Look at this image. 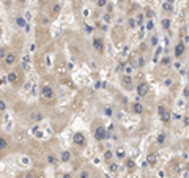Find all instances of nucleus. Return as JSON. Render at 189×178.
Instances as JSON below:
<instances>
[{
  "label": "nucleus",
  "mask_w": 189,
  "mask_h": 178,
  "mask_svg": "<svg viewBox=\"0 0 189 178\" xmlns=\"http://www.w3.org/2000/svg\"><path fill=\"white\" fill-rule=\"evenodd\" d=\"M93 136L96 139L98 142H103L106 137H107V131H106V128L103 126H98V128H93Z\"/></svg>",
  "instance_id": "obj_1"
},
{
  "label": "nucleus",
  "mask_w": 189,
  "mask_h": 178,
  "mask_svg": "<svg viewBox=\"0 0 189 178\" xmlns=\"http://www.w3.org/2000/svg\"><path fill=\"white\" fill-rule=\"evenodd\" d=\"M73 140L77 147H84L85 145V136L82 134V132H76L74 137H73Z\"/></svg>",
  "instance_id": "obj_2"
},
{
  "label": "nucleus",
  "mask_w": 189,
  "mask_h": 178,
  "mask_svg": "<svg viewBox=\"0 0 189 178\" xmlns=\"http://www.w3.org/2000/svg\"><path fill=\"white\" fill-rule=\"evenodd\" d=\"M121 84H123V87H126L128 90H132V77L129 74H125L121 77Z\"/></svg>",
  "instance_id": "obj_3"
},
{
  "label": "nucleus",
  "mask_w": 189,
  "mask_h": 178,
  "mask_svg": "<svg viewBox=\"0 0 189 178\" xmlns=\"http://www.w3.org/2000/svg\"><path fill=\"white\" fill-rule=\"evenodd\" d=\"M41 96L43 98H46V99H51L52 96H54V90H52V88L51 87H43L41 88Z\"/></svg>",
  "instance_id": "obj_4"
},
{
  "label": "nucleus",
  "mask_w": 189,
  "mask_h": 178,
  "mask_svg": "<svg viewBox=\"0 0 189 178\" xmlns=\"http://www.w3.org/2000/svg\"><path fill=\"white\" fill-rule=\"evenodd\" d=\"M183 54H185V44H183V41H180V43L175 46V57L180 58Z\"/></svg>",
  "instance_id": "obj_5"
},
{
  "label": "nucleus",
  "mask_w": 189,
  "mask_h": 178,
  "mask_svg": "<svg viewBox=\"0 0 189 178\" xmlns=\"http://www.w3.org/2000/svg\"><path fill=\"white\" fill-rule=\"evenodd\" d=\"M137 93L140 95V96H145V95L148 93V84H145V82H140L137 87Z\"/></svg>",
  "instance_id": "obj_6"
},
{
  "label": "nucleus",
  "mask_w": 189,
  "mask_h": 178,
  "mask_svg": "<svg viewBox=\"0 0 189 178\" xmlns=\"http://www.w3.org/2000/svg\"><path fill=\"white\" fill-rule=\"evenodd\" d=\"M93 47L96 49V51L99 52H103V47H104V43L101 38H93Z\"/></svg>",
  "instance_id": "obj_7"
},
{
  "label": "nucleus",
  "mask_w": 189,
  "mask_h": 178,
  "mask_svg": "<svg viewBox=\"0 0 189 178\" xmlns=\"http://www.w3.org/2000/svg\"><path fill=\"white\" fill-rule=\"evenodd\" d=\"M3 60H5V63H7V65H14V62H16V55H14L13 52H7V57H5Z\"/></svg>",
  "instance_id": "obj_8"
},
{
  "label": "nucleus",
  "mask_w": 189,
  "mask_h": 178,
  "mask_svg": "<svg viewBox=\"0 0 189 178\" xmlns=\"http://www.w3.org/2000/svg\"><path fill=\"white\" fill-rule=\"evenodd\" d=\"M114 151L112 150H106L104 151V154H103V158H104V161H107V162H112V159H114Z\"/></svg>",
  "instance_id": "obj_9"
},
{
  "label": "nucleus",
  "mask_w": 189,
  "mask_h": 178,
  "mask_svg": "<svg viewBox=\"0 0 189 178\" xmlns=\"http://www.w3.org/2000/svg\"><path fill=\"white\" fill-rule=\"evenodd\" d=\"M132 110H134L137 115H140V114L143 112V107H142L140 103H134V106H132Z\"/></svg>",
  "instance_id": "obj_10"
},
{
  "label": "nucleus",
  "mask_w": 189,
  "mask_h": 178,
  "mask_svg": "<svg viewBox=\"0 0 189 178\" xmlns=\"http://www.w3.org/2000/svg\"><path fill=\"white\" fill-rule=\"evenodd\" d=\"M115 158L117 159H125L126 158V153H125V150H117V151H115Z\"/></svg>",
  "instance_id": "obj_11"
},
{
  "label": "nucleus",
  "mask_w": 189,
  "mask_h": 178,
  "mask_svg": "<svg viewBox=\"0 0 189 178\" xmlns=\"http://www.w3.org/2000/svg\"><path fill=\"white\" fill-rule=\"evenodd\" d=\"M109 170L112 172V174H115V172L118 170V164L114 162V161H112V162H109Z\"/></svg>",
  "instance_id": "obj_12"
},
{
  "label": "nucleus",
  "mask_w": 189,
  "mask_h": 178,
  "mask_svg": "<svg viewBox=\"0 0 189 178\" xmlns=\"http://www.w3.org/2000/svg\"><path fill=\"white\" fill-rule=\"evenodd\" d=\"M77 178H92V174L88 170H80V174H79Z\"/></svg>",
  "instance_id": "obj_13"
},
{
  "label": "nucleus",
  "mask_w": 189,
  "mask_h": 178,
  "mask_svg": "<svg viewBox=\"0 0 189 178\" xmlns=\"http://www.w3.org/2000/svg\"><path fill=\"white\" fill-rule=\"evenodd\" d=\"M161 25H162V29H164V30H167L169 27H170V19H169V18L162 19V22H161Z\"/></svg>",
  "instance_id": "obj_14"
},
{
  "label": "nucleus",
  "mask_w": 189,
  "mask_h": 178,
  "mask_svg": "<svg viewBox=\"0 0 189 178\" xmlns=\"http://www.w3.org/2000/svg\"><path fill=\"white\" fill-rule=\"evenodd\" d=\"M148 162H150V164H154V162H156V154H154V153H150V154H148Z\"/></svg>",
  "instance_id": "obj_15"
},
{
  "label": "nucleus",
  "mask_w": 189,
  "mask_h": 178,
  "mask_svg": "<svg viewBox=\"0 0 189 178\" xmlns=\"http://www.w3.org/2000/svg\"><path fill=\"white\" fill-rule=\"evenodd\" d=\"M69 158H71V154L68 151H63L62 153V161H65V162H66V161H69Z\"/></svg>",
  "instance_id": "obj_16"
},
{
  "label": "nucleus",
  "mask_w": 189,
  "mask_h": 178,
  "mask_svg": "<svg viewBox=\"0 0 189 178\" xmlns=\"http://www.w3.org/2000/svg\"><path fill=\"white\" fill-rule=\"evenodd\" d=\"M161 120H162L164 123H167V121L170 120V114H169V112H165V114H164L162 117H161Z\"/></svg>",
  "instance_id": "obj_17"
},
{
  "label": "nucleus",
  "mask_w": 189,
  "mask_h": 178,
  "mask_svg": "<svg viewBox=\"0 0 189 178\" xmlns=\"http://www.w3.org/2000/svg\"><path fill=\"white\" fill-rule=\"evenodd\" d=\"M158 112H159L161 117H162V115L165 114V107H164V106H159V107H158Z\"/></svg>",
  "instance_id": "obj_18"
},
{
  "label": "nucleus",
  "mask_w": 189,
  "mask_h": 178,
  "mask_svg": "<svg viewBox=\"0 0 189 178\" xmlns=\"http://www.w3.org/2000/svg\"><path fill=\"white\" fill-rule=\"evenodd\" d=\"M128 25H129L131 29H136V21L134 19H129V21H128Z\"/></svg>",
  "instance_id": "obj_19"
},
{
  "label": "nucleus",
  "mask_w": 189,
  "mask_h": 178,
  "mask_svg": "<svg viewBox=\"0 0 189 178\" xmlns=\"http://www.w3.org/2000/svg\"><path fill=\"white\" fill-rule=\"evenodd\" d=\"M8 79H10V82H16V74L14 73H10L8 74Z\"/></svg>",
  "instance_id": "obj_20"
},
{
  "label": "nucleus",
  "mask_w": 189,
  "mask_h": 178,
  "mask_svg": "<svg viewBox=\"0 0 189 178\" xmlns=\"http://www.w3.org/2000/svg\"><path fill=\"white\" fill-rule=\"evenodd\" d=\"M164 139H165L164 134H159V136H158V142H159V143H162V142H164Z\"/></svg>",
  "instance_id": "obj_21"
},
{
  "label": "nucleus",
  "mask_w": 189,
  "mask_h": 178,
  "mask_svg": "<svg viewBox=\"0 0 189 178\" xmlns=\"http://www.w3.org/2000/svg\"><path fill=\"white\" fill-rule=\"evenodd\" d=\"M128 169H134V161H128Z\"/></svg>",
  "instance_id": "obj_22"
},
{
  "label": "nucleus",
  "mask_w": 189,
  "mask_h": 178,
  "mask_svg": "<svg viewBox=\"0 0 189 178\" xmlns=\"http://www.w3.org/2000/svg\"><path fill=\"white\" fill-rule=\"evenodd\" d=\"M106 3H107V0H99V2H98V7H106Z\"/></svg>",
  "instance_id": "obj_23"
},
{
  "label": "nucleus",
  "mask_w": 189,
  "mask_h": 178,
  "mask_svg": "<svg viewBox=\"0 0 189 178\" xmlns=\"http://www.w3.org/2000/svg\"><path fill=\"white\" fill-rule=\"evenodd\" d=\"M16 22H18L19 25H24V19H22V18H18V19H16Z\"/></svg>",
  "instance_id": "obj_24"
},
{
  "label": "nucleus",
  "mask_w": 189,
  "mask_h": 178,
  "mask_svg": "<svg viewBox=\"0 0 189 178\" xmlns=\"http://www.w3.org/2000/svg\"><path fill=\"white\" fill-rule=\"evenodd\" d=\"M106 114L110 117V115H112V109H110V107H106Z\"/></svg>",
  "instance_id": "obj_25"
},
{
  "label": "nucleus",
  "mask_w": 189,
  "mask_h": 178,
  "mask_svg": "<svg viewBox=\"0 0 189 178\" xmlns=\"http://www.w3.org/2000/svg\"><path fill=\"white\" fill-rule=\"evenodd\" d=\"M139 66H143V58H142V57L139 58Z\"/></svg>",
  "instance_id": "obj_26"
},
{
  "label": "nucleus",
  "mask_w": 189,
  "mask_h": 178,
  "mask_svg": "<svg viewBox=\"0 0 189 178\" xmlns=\"http://www.w3.org/2000/svg\"><path fill=\"white\" fill-rule=\"evenodd\" d=\"M63 178H73V177H71L69 174H65V175H63Z\"/></svg>",
  "instance_id": "obj_27"
}]
</instances>
